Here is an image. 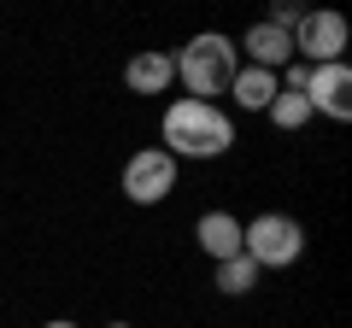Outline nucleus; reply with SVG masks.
I'll return each mask as SVG.
<instances>
[{
	"instance_id": "obj_1",
	"label": "nucleus",
	"mask_w": 352,
	"mask_h": 328,
	"mask_svg": "<svg viewBox=\"0 0 352 328\" xmlns=\"http://www.w3.org/2000/svg\"><path fill=\"white\" fill-rule=\"evenodd\" d=\"M164 141H170V159H217L229 152L235 141V124H229L217 106H200V100H176L164 112Z\"/></svg>"
},
{
	"instance_id": "obj_2",
	"label": "nucleus",
	"mask_w": 352,
	"mask_h": 328,
	"mask_svg": "<svg viewBox=\"0 0 352 328\" xmlns=\"http://www.w3.org/2000/svg\"><path fill=\"white\" fill-rule=\"evenodd\" d=\"M176 76H182V89H188V100L212 106V94H229V82H235V41L217 36V30H206V36H194L188 47L176 53Z\"/></svg>"
},
{
	"instance_id": "obj_3",
	"label": "nucleus",
	"mask_w": 352,
	"mask_h": 328,
	"mask_svg": "<svg viewBox=\"0 0 352 328\" xmlns=\"http://www.w3.org/2000/svg\"><path fill=\"white\" fill-rule=\"evenodd\" d=\"M300 246H305L300 223H294V217H282V211H264L258 223L241 229V253H247L258 270H282V264H294V258H300Z\"/></svg>"
},
{
	"instance_id": "obj_4",
	"label": "nucleus",
	"mask_w": 352,
	"mask_h": 328,
	"mask_svg": "<svg viewBox=\"0 0 352 328\" xmlns=\"http://www.w3.org/2000/svg\"><path fill=\"white\" fill-rule=\"evenodd\" d=\"M170 188H176V159H170L164 147L129 152V164H124V194H129L135 205H159Z\"/></svg>"
},
{
	"instance_id": "obj_5",
	"label": "nucleus",
	"mask_w": 352,
	"mask_h": 328,
	"mask_svg": "<svg viewBox=\"0 0 352 328\" xmlns=\"http://www.w3.org/2000/svg\"><path fill=\"white\" fill-rule=\"evenodd\" d=\"M340 47H346V18L340 12H305L300 18V36H294L300 65H335Z\"/></svg>"
},
{
	"instance_id": "obj_6",
	"label": "nucleus",
	"mask_w": 352,
	"mask_h": 328,
	"mask_svg": "<svg viewBox=\"0 0 352 328\" xmlns=\"http://www.w3.org/2000/svg\"><path fill=\"white\" fill-rule=\"evenodd\" d=\"M305 106L311 112H329V117H340L346 124L352 117V71L346 65H311V82H305Z\"/></svg>"
},
{
	"instance_id": "obj_7",
	"label": "nucleus",
	"mask_w": 352,
	"mask_h": 328,
	"mask_svg": "<svg viewBox=\"0 0 352 328\" xmlns=\"http://www.w3.org/2000/svg\"><path fill=\"white\" fill-rule=\"evenodd\" d=\"M241 47L252 53V65H258V71H276V65L294 59V36H288V30H276V24H252Z\"/></svg>"
},
{
	"instance_id": "obj_8",
	"label": "nucleus",
	"mask_w": 352,
	"mask_h": 328,
	"mask_svg": "<svg viewBox=\"0 0 352 328\" xmlns=\"http://www.w3.org/2000/svg\"><path fill=\"white\" fill-rule=\"evenodd\" d=\"M124 82L135 94H164L176 82V65H170V53H135V59L124 65Z\"/></svg>"
},
{
	"instance_id": "obj_9",
	"label": "nucleus",
	"mask_w": 352,
	"mask_h": 328,
	"mask_svg": "<svg viewBox=\"0 0 352 328\" xmlns=\"http://www.w3.org/2000/svg\"><path fill=\"white\" fill-rule=\"evenodd\" d=\"M229 94H235L247 112H264V106L282 94V76L276 71H258V65H247V71H235V82H229Z\"/></svg>"
},
{
	"instance_id": "obj_10",
	"label": "nucleus",
	"mask_w": 352,
	"mask_h": 328,
	"mask_svg": "<svg viewBox=\"0 0 352 328\" xmlns=\"http://www.w3.org/2000/svg\"><path fill=\"white\" fill-rule=\"evenodd\" d=\"M194 235H200V246H206V253L217 258V264L241 253V223H235V217H229V211H206Z\"/></svg>"
},
{
	"instance_id": "obj_11",
	"label": "nucleus",
	"mask_w": 352,
	"mask_h": 328,
	"mask_svg": "<svg viewBox=\"0 0 352 328\" xmlns=\"http://www.w3.org/2000/svg\"><path fill=\"white\" fill-rule=\"evenodd\" d=\"M252 281H258V264H252L247 253H235V258L217 264V293H247Z\"/></svg>"
},
{
	"instance_id": "obj_12",
	"label": "nucleus",
	"mask_w": 352,
	"mask_h": 328,
	"mask_svg": "<svg viewBox=\"0 0 352 328\" xmlns=\"http://www.w3.org/2000/svg\"><path fill=\"white\" fill-rule=\"evenodd\" d=\"M264 112H270V124H276V129H300L305 117H311V106H305V94H288V89H282Z\"/></svg>"
},
{
	"instance_id": "obj_13",
	"label": "nucleus",
	"mask_w": 352,
	"mask_h": 328,
	"mask_svg": "<svg viewBox=\"0 0 352 328\" xmlns=\"http://www.w3.org/2000/svg\"><path fill=\"white\" fill-rule=\"evenodd\" d=\"M305 82H311V65H288V94H305Z\"/></svg>"
},
{
	"instance_id": "obj_14",
	"label": "nucleus",
	"mask_w": 352,
	"mask_h": 328,
	"mask_svg": "<svg viewBox=\"0 0 352 328\" xmlns=\"http://www.w3.org/2000/svg\"><path fill=\"white\" fill-rule=\"evenodd\" d=\"M47 328H76V323H47Z\"/></svg>"
},
{
	"instance_id": "obj_15",
	"label": "nucleus",
	"mask_w": 352,
	"mask_h": 328,
	"mask_svg": "<svg viewBox=\"0 0 352 328\" xmlns=\"http://www.w3.org/2000/svg\"><path fill=\"white\" fill-rule=\"evenodd\" d=\"M106 328H129V323H106Z\"/></svg>"
}]
</instances>
